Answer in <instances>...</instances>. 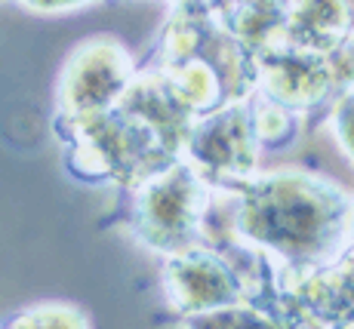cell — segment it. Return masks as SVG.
Segmentation results:
<instances>
[{
	"label": "cell",
	"mask_w": 354,
	"mask_h": 329,
	"mask_svg": "<svg viewBox=\"0 0 354 329\" xmlns=\"http://www.w3.org/2000/svg\"><path fill=\"white\" fill-rule=\"evenodd\" d=\"M6 329H84V320L71 308H34V311L19 314Z\"/></svg>",
	"instance_id": "obj_5"
},
{
	"label": "cell",
	"mask_w": 354,
	"mask_h": 329,
	"mask_svg": "<svg viewBox=\"0 0 354 329\" xmlns=\"http://www.w3.org/2000/svg\"><path fill=\"white\" fill-rule=\"evenodd\" d=\"M201 188L194 176L176 167L158 188H148L142 197V234L148 243H185L194 234Z\"/></svg>",
	"instance_id": "obj_3"
},
{
	"label": "cell",
	"mask_w": 354,
	"mask_h": 329,
	"mask_svg": "<svg viewBox=\"0 0 354 329\" xmlns=\"http://www.w3.org/2000/svg\"><path fill=\"white\" fill-rule=\"evenodd\" d=\"M192 154L216 176H241L253 169V145L241 111L219 114L203 123L192 139Z\"/></svg>",
	"instance_id": "obj_4"
},
{
	"label": "cell",
	"mask_w": 354,
	"mask_h": 329,
	"mask_svg": "<svg viewBox=\"0 0 354 329\" xmlns=\"http://www.w3.org/2000/svg\"><path fill=\"white\" fill-rule=\"evenodd\" d=\"M342 197L330 188L305 179H271L243 200L241 228L290 256H317L342 234Z\"/></svg>",
	"instance_id": "obj_1"
},
{
	"label": "cell",
	"mask_w": 354,
	"mask_h": 329,
	"mask_svg": "<svg viewBox=\"0 0 354 329\" xmlns=\"http://www.w3.org/2000/svg\"><path fill=\"white\" fill-rule=\"evenodd\" d=\"M127 84V62L114 46H86L68 65L62 77V111L65 118H90L108 111L120 99Z\"/></svg>",
	"instance_id": "obj_2"
},
{
	"label": "cell",
	"mask_w": 354,
	"mask_h": 329,
	"mask_svg": "<svg viewBox=\"0 0 354 329\" xmlns=\"http://www.w3.org/2000/svg\"><path fill=\"white\" fill-rule=\"evenodd\" d=\"M339 133H342V145L354 154V95H348L339 108Z\"/></svg>",
	"instance_id": "obj_6"
}]
</instances>
